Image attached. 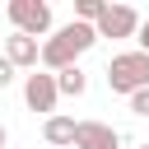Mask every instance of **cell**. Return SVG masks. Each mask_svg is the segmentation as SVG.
Instances as JSON below:
<instances>
[{"mask_svg": "<svg viewBox=\"0 0 149 149\" xmlns=\"http://www.w3.org/2000/svg\"><path fill=\"white\" fill-rule=\"evenodd\" d=\"M93 42H98L93 23H79V19H74V23H65L51 42H42V65L61 74V70H70V65H74V56H84Z\"/></svg>", "mask_w": 149, "mask_h": 149, "instance_id": "6da1fadb", "label": "cell"}, {"mask_svg": "<svg viewBox=\"0 0 149 149\" xmlns=\"http://www.w3.org/2000/svg\"><path fill=\"white\" fill-rule=\"evenodd\" d=\"M23 98H28V107L33 112H56V74H28V84H23Z\"/></svg>", "mask_w": 149, "mask_h": 149, "instance_id": "5b68a950", "label": "cell"}, {"mask_svg": "<svg viewBox=\"0 0 149 149\" xmlns=\"http://www.w3.org/2000/svg\"><path fill=\"white\" fill-rule=\"evenodd\" d=\"M130 112H135V116H149V88L130 93Z\"/></svg>", "mask_w": 149, "mask_h": 149, "instance_id": "8fae6325", "label": "cell"}, {"mask_svg": "<svg viewBox=\"0 0 149 149\" xmlns=\"http://www.w3.org/2000/svg\"><path fill=\"white\" fill-rule=\"evenodd\" d=\"M42 135H47V144H56V149L74 144V116H47Z\"/></svg>", "mask_w": 149, "mask_h": 149, "instance_id": "ba28073f", "label": "cell"}, {"mask_svg": "<svg viewBox=\"0 0 149 149\" xmlns=\"http://www.w3.org/2000/svg\"><path fill=\"white\" fill-rule=\"evenodd\" d=\"M102 9H107L102 0H74V14H79V23H98V19H102Z\"/></svg>", "mask_w": 149, "mask_h": 149, "instance_id": "30bf717a", "label": "cell"}, {"mask_svg": "<svg viewBox=\"0 0 149 149\" xmlns=\"http://www.w3.org/2000/svg\"><path fill=\"white\" fill-rule=\"evenodd\" d=\"M107 84H112V93H140V88H149V56L144 51H121V56H112V65H107Z\"/></svg>", "mask_w": 149, "mask_h": 149, "instance_id": "7a4b0ae2", "label": "cell"}, {"mask_svg": "<svg viewBox=\"0 0 149 149\" xmlns=\"http://www.w3.org/2000/svg\"><path fill=\"white\" fill-rule=\"evenodd\" d=\"M5 61L19 70V65H37L42 61V47H37V37H23V33H14V37H5Z\"/></svg>", "mask_w": 149, "mask_h": 149, "instance_id": "52a82bcc", "label": "cell"}, {"mask_svg": "<svg viewBox=\"0 0 149 149\" xmlns=\"http://www.w3.org/2000/svg\"><path fill=\"white\" fill-rule=\"evenodd\" d=\"M9 84H14V65L0 56V88H9Z\"/></svg>", "mask_w": 149, "mask_h": 149, "instance_id": "7c38bea8", "label": "cell"}, {"mask_svg": "<svg viewBox=\"0 0 149 149\" xmlns=\"http://www.w3.org/2000/svg\"><path fill=\"white\" fill-rule=\"evenodd\" d=\"M140 149H149V144H140Z\"/></svg>", "mask_w": 149, "mask_h": 149, "instance_id": "9a60e30c", "label": "cell"}, {"mask_svg": "<svg viewBox=\"0 0 149 149\" xmlns=\"http://www.w3.org/2000/svg\"><path fill=\"white\" fill-rule=\"evenodd\" d=\"M140 51H144V56H149V23H144V28H140Z\"/></svg>", "mask_w": 149, "mask_h": 149, "instance_id": "4fadbf2b", "label": "cell"}, {"mask_svg": "<svg viewBox=\"0 0 149 149\" xmlns=\"http://www.w3.org/2000/svg\"><path fill=\"white\" fill-rule=\"evenodd\" d=\"M84 88H88V79H84V70H79V65H70V70H61V74H56V93L79 98Z\"/></svg>", "mask_w": 149, "mask_h": 149, "instance_id": "9c48e42d", "label": "cell"}, {"mask_svg": "<svg viewBox=\"0 0 149 149\" xmlns=\"http://www.w3.org/2000/svg\"><path fill=\"white\" fill-rule=\"evenodd\" d=\"M9 19L23 37H37L51 28V5L47 0H9Z\"/></svg>", "mask_w": 149, "mask_h": 149, "instance_id": "3957f363", "label": "cell"}, {"mask_svg": "<svg viewBox=\"0 0 149 149\" xmlns=\"http://www.w3.org/2000/svg\"><path fill=\"white\" fill-rule=\"evenodd\" d=\"M74 149H116V130L102 121H74Z\"/></svg>", "mask_w": 149, "mask_h": 149, "instance_id": "8992f818", "label": "cell"}, {"mask_svg": "<svg viewBox=\"0 0 149 149\" xmlns=\"http://www.w3.org/2000/svg\"><path fill=\"white\" fill-rule=\"evenodd\" d=\"M135 28H140V14H135L130 5H107V9H102V19L93 23V33H98V37H130Z\"/></svg>", "mask_w": 149, "mask_h": 149, "instance_id": "277c9868", "label": "cell"}, {"mask_svg": "<svg viewBox=\"0 0 149 149\" xmlns=\"http://www.w3.org/2000/svg\"><path fill=\"white\" fill-rule=\"evenodd\" d=\"M5 140H9V135H5V126H0V149H5Z\"/></svg>", "mask_w": 149, "mask_h": 149, "instance_id": "5bb4252c", "label": "cell"}]
</instances>
